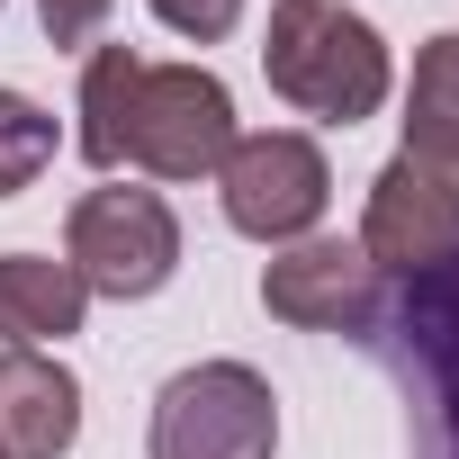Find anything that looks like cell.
<instances>
[{"label": "cell", "mask_w": 459, "mask_h": 459, "mask_svg": "<svg viewBox=\"0 0 459 459\" xmlns=\"http://www.w3.org/2000/svg\"><path fill=\"white\" fill-rule=\"evenodd\" d=\"M216 189H225V225H235V235H253V244H307L325 198H333V171H325L316 135L262 126V135H235V153L216 162Z\"/></svg>", "instance_id": "5b68a950"}, {"label": "cell", "mask_w": 459, "mask_h": 459, "mask_svg": "<svg viewBox=\"0 0 459 459\" xmlns=\"http://www.w3.org/2000/svg\"><path fill=\"white\" fill-rule=\"evenodd\" d=\"M46 162H55V117L28 91H0V198H19Z\"/></svg>", "instance_id": "7c38bea8"}, {"label": "cell", "mask_w": 459, "mask_h": 459, "mask_svg": "<svg viewBox=\"0 0 459 459\" xmlns=\"http://www.w3.org/2000/svg\"><path fill=\"white\" fill-rule=\"evenodd\" d=\"M360 253H369V271H396V280H423L432 262H450L459 253V189L441 180V171H423V162H387L378 171V189H369V216H360V235H351Z\"/></svg>", "instance_id": "52a82bcc"}, {"label": "cell", "mask_w": 459, "mask_h": 459, "mask_svg": "<svg viewBox=\"0 0 459 459\" xmlns=\"http://www.w3.org/2000/svg\"><path fill=\"white\" fill-rule=\"evenodd\" d=\"M280 396L253 360H198L153 396V459H271Z\"/></svg>", "instance_id": "3957f363"}, {"label": "cell", "mask_w": 459, "mask_h": 459, "mask_svg": "<svg viewBox=\"0 0 459 459\" xmlns=\"http://www.w3.org/2000/svg\"><path fill=\"white\" fill-rule=\"evenodd\" d=\"M405 162L441 171L459 189V28L432 37L414 55V91H405Z\"/></svg>", "instance_id": "30bf717a"}, {"label": "cell", "mask_w": 459, "mask_h": 459, "mask_svg": "<svg viewBox=\"0 0 459 459\" xmlns=\"http://www.w3.org/2000/svg\"><path fill=\"white\" fill-rule=\"evenodd\" d=\"M64 262L91 298H153L180 271V216L162 189H91L64 225Z\"/></svg>", "instance_id": "277c9868"}, {"label": "cell", "mask_w": 459, "mask_h": 459, "mask_svg": "<svg viewBox=\"0 0 459 459\" xmlns=\"http://www.w3.org/2000/svg\"><path fill=\"white\" fill-rule=\"evenodd\" d=\"M153 19H162L171 37H189V46H216V37H235L244 0H153Z\"/></svg>", "instance_id": "4fadbf2b"}, {"label": "cell", "mask_w": 459, "mask_h": 459, "mask_svg": "<svg viewBox=\"0 0 459 459\" xmlns=\"http://www.w3.org/2000/svg\"><path fill=\"white\" fill-rule=\"evenodd\" d=\"M82 441V378L46 351H0V450L64 459Z\"/></svg>", "instance_id": "ba28073f"}, {"label": "cell", "mask_w": 459, "mask_h": 459, "mask_svg": "<svg viewBox=\"0 0 459 459\" xmlns=\"http://www.w3.org/2000/svg\"><path fill=\"white\" fill-rule=\"evenodd\" d=\"M405 333L441 387V423H450V459H459V253L432 262L423 280H405Z\"/></svg>", "instance_id": "8fae6325"}, {"label": "cell", "mask_w": 459, "mask_h": 459, "mask_svg": "<svg viewBox=\"0 0 459 459\" xmlns=\"http://www.w3.org/2000/svg\"><path fill=\"white\" fill-rule=\"evenodd\" d=\"M262 73L271 91L298 108V117H325V126H360L378 117L396 64L378 46V28L342 0H271V37H262Z\"/></svg>", "instance_id": "7a4b0ae2"}, {"label": "cell", "mask_w": 459, "mask_h": 459, "mask_svg": "<svg viewBox=\"0 0 459 459\" xmlns=\"http://www.w3.org/2000/svg\"><path fill=\"white\" fill-rule=\"evenodd\" d=\"M235 153V100L207 64H144L135 46H91L82 64V162L153 171V180H216Z\"/></svg>", "instance_id": "6da1fadb"}, {"label": "cell", "mask_w": 459, "mask_h": 459, "mask_svg": "<svg viewBox=\"0 0 459 459\" xmlns=\"http://www.w3.org/2000/svg\"><path fill=\"white\" fill-rule=\"evenodd\" d=\"M82 316H91V289L73 280V262L0 253V342H10V351L64 342V333H82Z\"/></svg>", "instance_id": "9c48e42d"}, {"label": "cell", "mask_w": 459, "mask_h": 459, "mask_svg": "<svg viewBox=\"0 0 459 459\" xmlns=\"http://www.w3.org/2000/svg\"><path fill=\"white\" fill-rule=\"evenodd\" d=\"M0 459H10V450H0Z\"/></svg>", "instance_id": "9a60e30c"}, {"label": "cell", "mask_w": 459, "mask_h": 459, "mask_svg": "<svg viewBox=\"0 0 459 459\" xmlns=\"http://www.w3.org/2000/svg\"><path fill=\"white\" fill-rule=\"evenodd\" d=\"M108 10H117V0H37V19H46L55 46H91L108 28Z\"/></svg>", "instance_id": "5bb4252c"}, {"label": "cell", "mask_w": 459, "mask_h": 459, "mask_svg": "<svg viewBox=\"0 0 459 459\" xmlns=\"http://www.w3.org/2000/svg\"><path fill=\"white\" fill-rule=\"evenodd\" d=\"M262 307L298 333H369L378 325V271L360 244L307 235V244H280V262L262 271Z\"/></svg>", "instance_id": "8992f818"}]
</instances>
